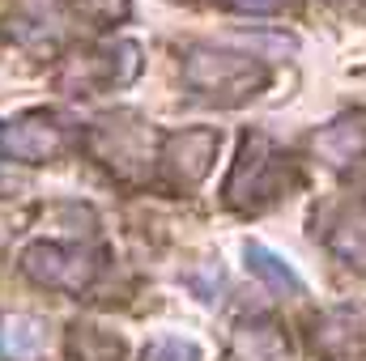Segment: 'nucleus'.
<instances>
[{"label": "nucleus", "mask_w": 366, "mask_h": 361, "mask_svg": "<svg viewBox=\"0 0 366 361\" xmlns=\"http://www.w3.org/2000/svg\"><path fill=\"white\" fill-rule=\"evenodd\" d=\"M183 81L196 93L243 102L269 81V73L252 56H234V51H222V47H192L187 60H183Z\"/></svg>", "instance_id": "f257e3e1"}, {"label": "nucleus", "mask_w": 366, "mask_h": 361, "mask_svg": "<svg viewBox=\"0 0 366 361\" xmlns=\"http://www.w3.org/2000/svg\"><path fill=\"white\" fill-rule=\"evenodd\" d=\"M21 272L43 289L81 293L98 276V255L77 243H30L21 251Z\"/></svg>", "instance_id": "f03ea898"}, {"label": "nucleus", "mask_w": 366, "mask_h": 361, "mask_svg": "<svg viewBox=\"0 0 366 361\" xmlns=\"http://www.w3.org/2000/svg\"><path fill=\"white\" fill-rule=\"evenodd\" d=\"M137 73H141V47L119 39V43H107L102 51L73 56L60 68V90H77V93L124 90V86L137 81Z\"/></svg>", "instance_id": "7ed1b4c3"}, {"label": "nucleus", "mask_w": 366, "mask_h": 361, "mask_svg": "<svg viewBox=\"0 0 366 361\" xmlns=\"http://www.w3.org/2000/svg\"><path fill=\"white\" fill-rule=\"evenodd\" d=\"M281 175H285V166H281V153L273 149V141L260 136V132L247 136L243 149H239V162L226 179V204H234V208L269 204L281 191Z\"/></svg>", "instance_id": "20e7f679"}, {"label": "nucleus", "mask_w": 366, "mask_h": 361, "mask_svg": "<svg viewBox=\"0 0 366 361\" xmlns=\"http://www.w3.org/2000/svg\"><path fill=\"white\" fill-rule=\"evenodd\" d=\"M4 34L30 56H51L64 43V0H17L4 17Z\"/></svg>", "instance_id": "39448f33"}, {"label": "nucleus", "mask_w": 366, "mask_h": 361, "mask_svg": "<svg viewBox=\"0 0 366 361\" xmlns=\"http://www.w3.org/2000/svg\"><path fill=\"white\" fill-rule=\"evenodd\" d=\"M64 149V128L47 111H26L0 128V153L13 162H47Z\"/></svg>", "instance_id": "423d86ee"}, {"label": "nucleus", "mask_w": 366, "mask_h": 361, "mask_svg": "<svg viewBox=\"0 0 366 361\" xmlns=\"http://www.w3.org/2000/svg\"><path fill=\"white\" fill-rule=\"evenodd\" d=\"M217 145H222V136H217L213 128H183V132H171V136L162 141V166H167V175L175 183L196 187V183L213 171Z\"/></svg>", "instance_id": "0eeeda50"}, {"label": "nucleus", "mask_w": 366, "mask_h": 361, "mask_svg": "<svg viewBox=\"0 0 366 361\" xmlns=\"http://www.w3.org/2000/svg\"><path fill=\"white\" fill-rule=\"evenodd\" d=\"M311 149H315V158H320L324 166H332V171L354 166V162L366 153V119H358V115L332 119L328 128H320V132H315Z\"/></svg>", "instance_id": "6e6552de"}, {"label": "nucleus", "mask_w": 366, "mask_h": 361, "mask_svg": "<svg viewBox=\"0 0 366 361\" xmlns=\"http://www.w3.org/2000/svg\"><path fill=\"white\" fill-rule=\"evenodd\" d=\"M47 327L34 315H4L0 319V357L4 361H34L43 353Z\"/></svg>", "instance_id": "1a4fd4ad"}, {"label": "nucleus", "mask_w": 366, "mask_h": 361, "mask_svg": "<svg viewBox=\"0 0 366 361\" xmlns=\"http://www.w3.org/2000/svg\"><path fill=\"white\" fill-rule=\"evenodd\" d=\"M324 243H328V251H332L341 264L366 268V208H345V213L328 225Z\"/></svg>", "instance_id": "9d476101"}, {"label": "nucleus", "mask_w": 366, "mask_h": 361, "mask_svg": "<svg viewBox=\"0 0 366 361\" xmlns=\"http://www.w3.org/2000/svg\"><path fill=\"white\" fill-rule=\"evenodd\" d=\"M234 361H290V345L273 323H247L234 332Z\"/></svg>", "instance_id": "9b49d317"}, {"label": "nucleus", "mask_w": 366, "mask_h": 361, "mask_svg": "<svg viewBox=\"0 0 366 361\" xmlns=\"http://www.w3.org/2000/svg\"><path fill=\"white\" fill-rule=\"evenodd\" d=\"M247 268L256 272L260 280H269L273 289H281V293H298V289H302L298 272L290 268L277 251H269L264 243H247Z\"/></svg>", "instance_id": "f8f14e48"}, {"label": "nucleus", "mask_w": 366, "mask_h": 361, "mask_svg": "<svg viewBox=\"0 0 366 361\" xmlns=\"http://www.w3.org/2000/svg\"><path fill=\"white\" fill-rule=\"evenodd\" d=\"M77 13L94 26H115L132 13V0H77Z\"/></svg>", "instance_id": "ddd939ff"}, {"label": "nucleus", "mask_w": 366, "mask_h": 361, "mask_svg": "<svg viewBox=\"0 0 366 361\" xmlns=\"http://www.w3.org/2000/svg\"><path fill=\"white\" fill-rule=\"evenodd\" d=\"M239 47H252V51H264L269 60H281V56H294V39L290 34H234Z\"/></svg>", "instance_id": "4468645a"}, {"label": "nucleus", "mask_w": 366, "mask_h": 361, "mask_svg": "<svg viewBox=\"0 0 366 361\" xmlns=\"http://www.w3.org/2000/svg\"><path fill=\"white\" fill-rule=\"evenodd\" d=\"M222 280H226V272H222V264H213V260H204V264H200V272H192V276H187V285H192L204 302H213V298H217Z\"/></svg>", "instance_id": "2eb2a0df"}, {"label": "nucleus", "mask_w": 366, "mask_h": 361, "mask_svg": "<svg viewBox=\"0 0 366 361\" xmlns=\"http://www.w3.org/2000/svg\"><path fill=\"white\" fill-rule=\"evenodd\" d=\"M149 361H200V349L192 345V340H158L154 349H149Z\"/></svg>", "instance_id": "dca6fc26"}, {"label": "nucleus", "mask_w": 366, "mask_h": 361, "mask_svg": "<svg viewBox=\"0 0 366 361\" xmlns=\"http://www.w3.org/2000/svg\"><path fill=\"white\" fill-rule=\"evenodd\" d=\"M226 9H234V13H281V9H290L294 0H222Z\"/></svg>", "instance_id": "f3484780"}, {"label": "nucleus", "mask_w": 366, "mask_h": 361, "mask_svg": "<svg viewBox=\"0 0 366 361\" xmlns=\"http://www.w3.org/2000/svg\"><path fill=\"white\" fill-rule=\"evenodd\" d=\"M362 9H366V0H362Z\"/></svg>", "instance_id": "a211bd4d"}]
</instances>
